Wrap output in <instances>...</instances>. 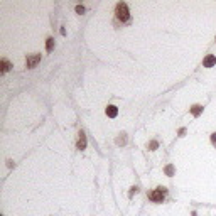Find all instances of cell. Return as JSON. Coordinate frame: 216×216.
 <instances>
[{
    "label": "cell",
    "instance_id": "8992f818",
    "mask_svg": "<svg viewBox=\"0 0 216 216\" xmlns=\"http://www.w3.org/2000/svg\"><path fill=\"white\" fill-rule=\"evenodd\" d=\"M106 115H108V117H110V118H115V117H117V115H118V108H117V106H115V105H108V106H106Z\"/></svg>",
    "mask_w": 216,
    "mask_h": 216
},
{
    "label": "cell",
    "instance_id": "52a82bcc",
    "mask_svg": "<svg viewBox=\"0 0 216 216\" xmlns=\"http://www.w3.org/2000/svg\"><path fill=\"white\" fill-rule=\"evenodd\" d=\"M10 68H12V64L7 61V59H2V61H0V71H2V73H7Z\"/></svg>",
    "mask_w": 216,
    "mask_h": 216
},
{
    "label": "cell",
    "instance_id": "3957f363",
    "mask_svg": "<svg viewBox=\"0 0 216 216\" xmlns=\"http://www.w3.org/2000/svg\"><path fill=\"white\" fill-rule=\"evenodd\" d=\"M39 61H41V54H29L26 58V66L29 68V69H32Z\"/></svg>",
    "mask_w": 216,
    "mask_h": 216
},
{
    "label": "cell",
    "instance_id": "277c9868",
    "mask_svg": "<svg viewBox=\"0 0 216 216\" xmlns=\"http://www.w3.org/2000/svg\"><path fill=\"white\" fill-rule=\"evenodd\" d=\"M76 149H78V150H84V149H86V135H84V132H83V130H81V132L78 133Z\"/></svg>",
    "mask_w": 216,
    "mask_h": 216
},
{
    "label": "cell",
    "instance_id": "8fae6325",
    "mask_svg": "<svg viewBox=\"0 0 216 216\" xmlns=\"http://www.w3.org/2000/svg\"><path fill=\"white\" fill-rule=\"evenodd\" d=\"M165 174H167V176H172V174H174V165L172 164L165 165Z\"/></svg>",
    "mask_w": 216,
    "mask_h": 216
},
{
    "label": "cell",
    "instance_id": "6da1fadb",
    "mask_svg": "<svg viewBox=\"0 0 216 216\" xmlns=\"http://www.w3.org/2000/svg\"><path fill=\"white\" fill-rule=\"evenodd\" d=\"M115 20L117 22H122V26L123 24H130V10H128V5L125 4V2H118L117 5H115Z\"/></svg>",
    "mask_w": 216,
    "mask_h": 216
},
{
    "label": "cell",
    "instance_id": "9c48e42d",
    "mask_svg": "<svg viewBox=\"0 0 216 216\" xmlns=\"http://www.w3.org/2000/svg\"><path fill=\"white\" fill-rule=\"evenodd\" d=\"M46 49H48V51H52V49H54V39H52V37H48V39H46Z\"/></svg>",
    "mask_w": 216,
    "mask_h": 216
},
{
    "label": "cell",
    "instance_id": "2e32d148",
    "mask_svg": "<svg viewBox=\"0 0 216 216\" xmlns=\"http://www.w3.org/2000/svg\"><path fill=\"white\" fill-rule=\"evenodd\" d=\"M184 133H186V128H181V130H179V135H181V137H182V135H184Z\"/></svg>",
    "mask_w": 216,
    "mask_h": 216
},
{
    "label": "cell",
    "instance_id": "5bb4252c",
    "mask_svg": "<svg viewBox=\"0 0 216 216\" xmlns=\"http://www.w3.org/2000/svg\"><path fill=\"white\" fill-rule=\"evenodd\" d=\"M137 193H139V187H137V186H133L132 189H130V193H128V196H130V198H132L133 194H137Z\"/></svg>",
    "mask_w": 216,
    "mask_h": 216
},
{
    "label": "cell",
    "instance_id": "7a4b0ae2",
    "mask_svg": "<svg viewBox=\"0 0 216 216\" xmlns=\"http://www.w3.org/2000/svg\"><path fill=\"white\" fill-rule=\"evenodd\" d=\"M165 194H167V189L162 187V186H159V187H155L154 191H150L149 193V199L150 201H154V203H162L164 198H165Z\"/></svg>",
    "mask_w": 216,
    "mask_h": 216
},
{
    "label": "cell",
    "instance_id": "7c38bea8",
    "mask_svg": "<svg viewBox=\"0 0 216 216\" xmlns=\"http://www.w3.org/2000/svg\"><path fill=\"white\" fill-rule=\"evenodd\" d=\"M147 147H149L150 150H155V149L159 147V143L155 142V140H152V142H149V143H147Z\"/></svg>",
    "mask_w": 216,
    "mask_h": 216
},
{
    "label": "cell",
    "instance_id": "4fadbf2b",
    "mask_svg": "<svg viewBox=\"0 0 216 216\" xmlns=\"http://www.w3.org/2000/svg\"><path fill=\"white\" fill-rule=\"evenodd\" d=\"M74 10H76V14H84V10H86V9H84L83 5H76V9H74Z\"/></svg>",
    "mask_w": 216,
    "mask_h": 216
},
{
    "label": "cell",
    "instance_id": "30bf717a",
    "mask_svg": "<svg viewBox=\"0 0 216 216\" xmlns=\"http://www.w3.org/2000/svg\"><path fill=\"white\" fill-rule=\"evenodd\" d=\"M125 143H127V137H125V133H120L117 137V145H125Z\"/></svg>",
    "mask_w": 216,
    "mask_h": 216
},
{
    "label": "cell",
    "instance_id": "5b68a950",
    "mask_svg": "<svg viewBox=\"0 0 216 216\" xmlns=\"http://www.w3.org/2000/svg\"><path fill=\"white\" fill-rule=\"evenodd\" d=\"M216 64V56L214 54H208L204 59H203V66L204 68H213Z\"/></svg>",
    "mask_w": 216,
    "mask_h": 216
},
{
    "label": "cell",
    "instance_id": "9a60e30c",
    "mask_svg": "<svg viewBox=\"0 0 216 216\" xmlns=\"http://www.w3.org/2000/svg\"><path fill=\"white\" fill-rule=\"evenodd\" d=\"M211 143H213V145H216V132L211 133Z\"/></svg>",
    "mask_w": 216,
    "mask_h": 216
},
{
    "label": "cell",
    "instance_id": "ba28073f",
    "mask_svg": "<svg viewBox=\"0 0 216 216\" xmlns=\"http://www.w3.org/2000/svg\"><path fill=\"white\" fill-rule=\"evenodd\" d=\"M191 113H193L194 117H199V115L203 113V105H194L193 108H191Z\"/></svg>",
    "mask_w": 216,
    "mask_h": 216
}]
</instances>
